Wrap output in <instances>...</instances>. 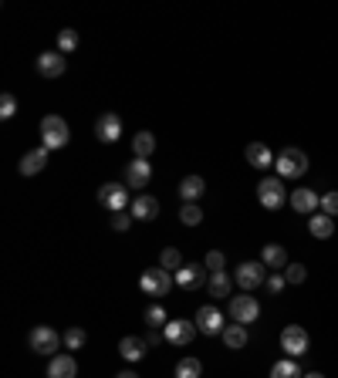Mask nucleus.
<instances>
[{
  "label": "nucleus",
  "mask_w": 338,
  "mask_h": 378,
  "mask_svg": "<svg viewBox=\"0 0 338 378\" xmlns=\"http://www.w3.org/2000/svg\"><path fill=\"white\" fill-rule=\"evenodd\" d=\"M41 138H45V149L47 152L64 149V146H68V138H71V132H68V122H64L62 115H45V119H41Z\"/></svg>",
  "instance_id": "nucleus-1"
},
{
  "label": "nucleus",
  "mask_w": 338,
  "mask_h": 378,
  "mask_svg": "<svg viewBox=\"0 0 338 378\" xmlns=\"http://www.w3.org/2000/svg\"><path fill=\"white\" fill-rule=\"evenodd\" d=\"M28 345H31V351H37V355H54V351L64 345V338L51 324H37V328H31V334H28Z\"/></svg>",
  "instance_id": "nucleus-2"
},
{
  "label": "nucleus",
  "mask_w": 338,
  "mask_h": 378,
  "mask_svg": "<svg viewBox=\"0 0 338 378\" xmlns=\"http://www.w3.org/2000/svg\"><path fill=\"white\" fill-rule=\"evenodd\" d=\"M227 311H231V318L237 324H254V321L261 318V304H257V297H250L247 290L227 301Z\"/></svg>",
  "instance_id": "nucleus-3"
},
{
  "label": "nucleus",
  "mask_w": 338,
  "mask_h": 378,
  "mask_svg": "<svg viewBox=\"0 0 338 378\" xmlns=\"http://www.w3.org/2000/svg\"><path fill=\"white\" fill-rule=\"evenodd\" d=\"M257 199H261L264 210H281L288 203V189H284L281 176H271V179L257 182Z\"/></svg>",
  "instance_id": "nucleus-4"
},
{
  "label": "nucleus",
  "mask_w": 338,
  "mask_h": 378,
  "mask_svg": "<svg viewBox=\"0 0 338 378\" xmlns=\"http://www.w3.org/2000/svg\"><path fill=\"white\" fill-rule=\"evenodd\" d=\"M277 176L281 179H298V176H305L308 172V155L301 149H284L277 155Z\"/></svg>",
  "instance_id": "nucleus-5"
},
{
  "label": "nucleus",
  "mask_w": 338,
  "mask_h": 378,
  "mask_svg": "<svg viewBox=\"0 0 338 378\" xmlns=\"http://www.w3.org/2000/svg\"><path fill=\"white\" fill-rule=\"evenodd\" d=\"M173 284H176V280H173V273L163 271V267H149V271H142V280H139V288L146 290L149 297H166Z\"/></svg>",
  "instance_id": "nucleus-6"
},
{
  "label": "nucleus",
  "mask_w": 338,
  "mask_h": 378,
  "mask_svg": "<svg viewBox=\"0 0 338 378\" xmlns=\"http://www.w3.org/2000/svg\"><path fill=\"white\" fill-rule=\"evenodd\" d=\"M308 331L301 324H288L284 331H281V351H288V358H301L308 351Z\"/></svg>",
  "instance_id": "nucleus-7"
},
{
  "label": "nucleus",
  "mask_w": 338,
  "mask_h": 378,
  "mask_svg": "<svg viewBox=\"0 0 338 378\" xmlns=\"http://www.w3.org/2000/svg\"><path fill=\"white\" fill-rule=\"evenodd\" d=\"M98 203L112 213H125V206H129V186H122V182H105V186L98 189Z\"/></svg>",
  "instance_id": "nucleus-8"
},
{
  "label": "nucleus",
  "mask_w": 338,
  "mask_h": 378,
  "mask_svg": "<svg viewBox=\"0 0 338 378\" xmlns=\"http://www.w3.org/2000/svg\"><path fill=\"white\" fill-rule=\"evenodd\" d=\"M193 324H197V331L206 334V338H214V334H223V314L216 311L214 304H203L200 311H197V318H193Z\"/></svg>",
  "instance_id": "nucleus-9"
},
{
  "label": "nucleus",
  "mask_w": 338,
  "mask_h": 378,
  "mask_svg": "<svg viewBox=\"0 0 338 378\" xmlns=\"http://www.w3.org/2000/svg\"><path fill=\"white\" fill-rule=\"evenodd\" d=\"M264 280H267V271H264L261 260H247V264L237 267V288L254 290V288H261Z\"/></svg>",
  "instance_id": "nucleus-10"
},
{
  "label": "nucleus",
  "mask_w": 338,
  "mask_h": 378,
  "mask_svg": "<svg viewBox=\"0 0 338 378\" xmlns=\"http://www.w3.org/2000/svg\"><path fill=\"white\" fill-rule=\"evenodd\" d=\"M173 280H176V288L197 290L206 284V267H203V264H183L180 271L173 273Z\"/></svg>",
  "instance_id": "nucleus-11"
},
{
  "label": "nucleus",
  "mask_w": 338,
  "mask_h": 378,
  "mask_svg": "<svg viewBox=\"0 0 338 378\" xmlns=\"http://www.w3.org/2000/svg\"><path fill=\"white\" fill-rule=\"evenodd\" d=\"M95 136L102 138L105 146L119 142V138H122V115H119V112H105L102 119L95 122Z\"/></svg>",
  "instance_id": "nucleus-12"
},
{
  "label": "nucleus",
  "mask_w": 338,
  "mask_h": 378,
  "mask_svg": "<svg viewBox=\"0 0 338 378\" xmlns=\"http://www.w3.org/2000/svg\"><path fill=\"white\" fill-rule=\"evenodd\" d=\"M153 179V163L149 159H132L129 166H125V182H129V189H146Z\"/></svg>",
  "instance_id": "nucleus-13"
},
{
  "label": "nucleus",
  "mask_w": 338,
  "mask_h": 378,
  "mask_svg": "<svg viewBox=\"0 0 338 378\" xmlns=\"http://www.w3.org/2000/svg\"><path fill=\"white\" fill-rule=\"evenodd\" d=\"M163 334H166L169 345L183 348V345H190V341L197 338V324H193V321H169L166 328H163Z\"/></svg>",
  "instance_id": "nucleus-14"
},
{
  "label": "nucleus",
  "mask_w": 338,
  "mask_h": 378,
  "mask_svg": "<svg viewBox=\"0 0 338 378\" xmlns=\"http://www.w3.org/2000/svg\"><path fill=\"white\" fill-rule=\"evenodd\" d=\"M64 71H68V58H64L62 51H45V54H37V75L62 78Z\"/></svg>",
  "instance_id": "nucleus-15"
},
{
  "label": "nucleus",
  "mask_w": 338,
  "mask_h": 378,
  "mask_svg": "<svg viewBox=\"0 0 338 378\" xmlns=\"http://www.w3.org/2000/svg\"><path fill=\"white\" fill-rule=\"evenodd\" d=\"M47 378H78L75 355H51V362H47Z\"/></svg>",
  "instance_id": "nucleus-16"
},
{
  "label": "nucleus",
  "mask_w": 338,
  "mask_h": 378,
  "mask_svg": "<svg viewBox=\"0 0 338 378\" xmlns=\"http://www.w3.org/2000/svg\"><path fill=\"white\" fill-rule=\"evenodd\" d=\"M291 206L298 213H305V216H315V213L322 210V196H318L315 189H294V193H291Z\"/></svg>",
  "instance_id": "nucleus-17"
},
{
  "label": "nucleus",
  "mask_w": 338,
  "mask_h": 378,
  "mask_svg": "<svg viewBox=\"0 0 338 378\" xmlns=\"http://www.w3.org/2000/svg\"><path fill=\"white\" fill-rule=\"evenodd\" d=\"M132 216H136V220H156V216H159V199L149 196V193H139V196L132 199Z\"/></svg>",
  "instance_id": "nucleus-18"
},
{
  "label": "nucleus",
  "mask_w": 338,
  "mask_h": 378,
  "mask_svg": "<svg viewBox=\"0 0 338 378\" xmlns=\"http://www.w3.org/2000/svg\"><path fill=\"white\" fill-rule=\"evenodd\" d=\"M45 166H47V149L37 146V149H31L24 159H21V176H37Z\"/></svg>",
  "instance_id": "nucleus-19"
},
{
  "label": "nucleus",
  "mask_w": 338,
  "mask_h": 378,
  "mask_svg": "<svg viewBox=\"0 0 338 378\" xmlns=\"http://www.w3.org/2000/svg\"><path fill=\"white\" fill-rule=\"evenodd\" d=\"M308 230H311V237L328 240V237L335 233V216H328V213H315V216H308Z\"/></svg>",
  "instance_id": "nucleus-20"
},
{
  "label": "nucleus",
  "mask_w": 338,
  "mask_h": 378,
  "mask_svg": "<svg viewBox=\"0 0 338 378\" xmlns=\"http://www.w3.org/2000/svg\"><path fill=\"white\" fill-rule=\"evenodd\" d=\"M206 290H210V297H227L231 301L233 297V280L227 271L220 273H210V280H206Z\"/></svg>",
  "instance_id": "nucleus-21"
},
{
  "label": "nucleus",
  "mask_w": 338,
  "mask_h": 378,
  "mask_svg": "<svg viewBox=\"0 0 338 378\" xmlns=\"http://www.w3.org/2000/svg\"><path fill=\"white\" fill-rule=\"evenodd\" d=\"M247 163L254 169H267V166H274L277 159L271 155V149H267L264 142H250V146H247Z\"/></svg>",
  "instance_id": "nucleus-22"
},
{
  "label": "nucleus",
  "mask_w": 338,
  "mask_h": 378,
  "mask_svg": "<svg viewBox=\"0 0 338 378\" xmlns=\"http://www.w3.org/2000/svg\"><path fill=\"white\" fill-rule=\"evenodd\" d=\"M261 264L264 267H274V271H284V267H288V254H284V247H281V243H264Z\"/></svg>",
  "instance_id": "nucleus-23"
},
{
  "label": "nucleus",
  "mask_w": 338,
  "mask_h": 378,
  "mask_svg": "<svg viewBox=\"0 0 338 378\" xmlns=\"http://www.w3.org/2000/svg\"><path fill=\"white\" fill-rule=\"evenodd\" d=\"M146 338H122L119 341V355H122L125 362H142L146 358Z\"/></svg>",
  "instance_id": "nucleus-24"
},
{
  "label": "nucleus",
  "mask_w": 338,
  "mask_h": 378,
  "mask_svg": "<svg viewBox=\"0 0 338 378\" xmlns=\"http://www.w3.org/2000/svg\"><path fill=\"white\" fill-rule=\"evenodd\" d=\"M203 193H206V182H203V176H186V179L180 182V199H183V203H197Z\"/></svg>",
  "instance_id": "nucleus-25"
},
{
  "label": "nucleus",
  "mask_w": 338,
  "mask_h": 378,
  "mask_svg": "<svg viewBox=\"0 0 338 378\" xmlns=\"http://www.w3.org/2000/svg\"><path fill=\"white\" fill-rule=\"evenodd\" d=\"M220 338H223V345H227L231 351H240L247 345V324H237V321H233V324H227V328H223V334H220Z\"/></svg>",
  "instance_id": "nucleus-26"
},
{
  "label": "nucleus",
  "mask_w": 338,
  "mask_h": 378,
  "mask_svg": "<svg viewBox=\"0 0 338 378\" xmlns=\"http://www.w3.org/2000/svg\"><path fill=\"white\" fill-rule=\"evenodd\" d=\"M132 152H136V159H149V155L156 152L153 132H139V136H132Z\"/></svg>",
  "instance_id": "nucleus-27"
},
{
  "label": "nucleus",
  "mask_w": 338,
  "mask_h": 378,
  "mask_svg": "<svg viewBox=\"0 0 338 378\" xmlns=\"http://www.w3.org/2000/svg\"><path fill=\"white\" fill-rule=\"evenodd\" d=\"M78 45H81V37H78L75 28H62V30H58V51H62V54H75Z\"/></svg>",
  "instance_id": "nucleus-28"
},
{
  "label": "nucleus",
  "mask_w": 338,
  "mask_h": 378,
  "mask_svg": "<svg viewBox=\"0 0 338 378\" xmlns=\"http://www.w3.org/2000/svg\"><path fill=\"white\" fill-rule=\"evenodd\" d=\"M271 378H305V375H301V368H298L294 358H284V362H277L271 368Z\"/></svg>",
  "instance_id": "nucleus-29"
},
{
  "label": "nucleus",
  "mask_w": 338,
  "mask_h": 378,
  "mask_svg": "<svg viewBox=\"0 0 338 378\" xmlns=\"http://www.w3.org/2000/svg\"><path fill=\"white\" fill-rule=\"evenodd\" d=\"M203 375V362L200 358H183L176 365V378H200Z\"/></svg>",
  "instance_id": "nucleus-30"
},
{
  "label": "nucleus",
  "mask_w": 338,
  "mask_h": 378,
  "mask_svg": "<svg viewBox=\"0 0 338 378\" xmlns=\"http://www.w3.org/2000/svg\"><path fill=\"white\" fill-rule=\"evenodd\" d=\"M146 324H149V328H159V331H163V328L169 324L166 307H163V304H153V307H146Z\"/></svg>",
  "instance_id": "nucleus-31"
},
{
  "label": "nucleus",
  "mask_w": 338,
  "mask_h": 378,
  "mask_svg": "<svg viewBox=\"0 0 338 378\" xmlns=\"http://www.w3.org/2000/svg\"><path fill=\"white\" fill-rule=\"evenodd\" d=\"M159 267H163V271H169V273L180 271V267H183L180 250H176V247H166V250H163V257H159Z\"/></svg>",
  "instance_id": "nucleus-32"
},
{
  "label": "nucleus",
  "mask_w": 338,
  "mask_h": 378,
  "mask_svg": "<svg viewBox=\"0 0 338 378\" xmlns=\"http://www.w3.org/2000/svg\"><path fill=\"white\" fill-rule=\"evenodd\" d=\"M180 220H183L186 227H200L203 223V210L197 203H183V210H180Z\"/></svg>",
  "instance_id": "nucleus-33"
},
{
  "label": "nucleus",
  "mask_w": 338,
  "mask_h": 378,
  "mask_svg": "<svg viewBox=\"0 0 338 378\" xmlns=\"http://www.w3.org/2000/svg\"><path fill=\"white\" fill-rule=\"evenodd\" d=\"M62 338H64V348H68V351H78L81 345H85V341H88V334L81 331V328H75V324H71V328H68Z\"/></svg>",
  "instance_id": "nucleus-34"
},
{
  "label": "nucleus",
  "mask_w": 338,
  "mask_h": 378,
  "mask_svg": "<svg viewBox=\"0 0 338 378\" xmlns=\"http://www.w3.org/2000/svg\"><path fill=\"white\" fill-rule=\"evenodd\" d=\"M305 277H308L305 264H288V267H284V280H288V284H305Z\"/></svg>",
  "instance_id": "nucleus-35"
},
{
  "label": "nucleus",
  "mask_w": 338,
  "mask_h": 378,
  "mask_svg": "<svg viewBox=\"0 0 338 378\" xmlns=\"http://www.w3.org/2000/svg\"><path fill=\"white\" fill-rule=\"evenodd\" d=\"M14 115H17V98L11 91H4L0 95V119H14Z\"/></svg>",
  "instance_id": "nucleus-36"
},
{
  "label": "nucleus",
  "mask_w": 338,
  "mask_h": 378,
  "mask_svg": "<svg viewBox=\"0 0 338 378\" xmlns=\"http://www.w3.org/2000/svg\"><path fill=\"white\" fill-rule=\"evenodd\" d=\"M284 284H288V280H284V273H267V280H264V288H267V294H281V290H284Z\"/></svg>",
  "instance_id": "nucleus-37"
},
{
  "label": "nucleus",
  "mask_w": 338,
  "mask_h": 378,
  "mask_svg": "<svg viewBox=\"0 0 338 378\" xmlns=\"http://www.w3.org/2000/svg\"><path fill=\"white\" fill-rule=\"evenodd\" d=\"M203 267H206L210 273H220V271H223V254H220V250H210V254H206V260H203Z\"/></svg>",
  "instance_id": "nucleus-38"
},
{
  "label": "nucleus",
  "mask_w": 338,
  "mask_h": 378,
  "mask_svg": "<svg viewBox=\"0 0 338 378\" xmlns=\"http://www.w3.org/2000/svg\"><path fill=\"white\" fill-rule=\"evenodd\" d=\"M322 213L338 216V189H332V193H325V196H322Z\"/></svg>",
  "instance_id": "nucleus-39"
},
{
  "label": "nucleus",
  "mask_w": 338,
  "mask_h": 378,
  "mask_svg": "<svg viewBox=\"0 0 338 378\" xmlns=\"http://www.w3.org/2000/svg\"><path fill=\"white\" fill-rule=\"evenodd\" d=\"M132 220H136V216H129V213H115V216H112V230H119V233H125Z\"/></svg>",
  "instance_id": "nucleus-40"
},
{
  "label": "nucleus",
  "mask_w": 338,
  "mask_h": 378,
  "mask_svg": "<svg viewBox=\"0 0 338 378\" xmlns=\"http://www.w3.org/2000/svg\"><path fill=\"white\" fill-rule=\"evenodd\" d=\"M166 341V334L159 331V328H149V334H146V345H163Z\"/></svg>",
  "instance_id": "nucleus-41"
},
{
  "label": "nucleus",
  "mask_w": 338,
  "mask_h": 378,
  "mask_svg": "<svg viewBox=\"0 0 338 378\" xmlns=\"http://www.w3.org/2000/svg\"><path fill=\"white\" fill-rule=\"evenodd\" d=\"M115 378H139V375H136V372H119Z\"/></svg>",
  "instance_id": "nucleus-42"
},
{
  "label": "nucleus",
  "mask_w": 338,
  "mask_h": 378,
  "mask_svg": "<svg viewBox=\"0 0 338 378\" xmlns=\"http://www.w3.org/2000/svg\"><path fill=\"white\" fill-rule=\"evenodd\" d=\"M305 378H325V375H322V372H308Z\"/></svg>",
  "instance_id": "nucleus-43"
}]
</instances>
